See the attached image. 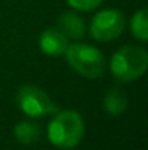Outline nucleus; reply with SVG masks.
<instances>
[{
    "instance_id": "obj_1",
    "label": "nucleus",
    "mask_w": 148,
    "mask_h": 150,
    "mask_svg": "<svg viewBox=\"0 0 148 150\" xmlns=\"http://www.w3.org/2000/svg\"><path fill=\"white\" fill-rule=\"evenodd\" d=\"M84 121L74 109L60 111L48 124L49 142L58 149H73L84 137Z\"/></svg>"
},
{
    "instance_id": "obj_2",
    "label": "nucleus",
    "mask_w": 148,
    "mask_h": 150,
    "mask_svg": "<svg viewBox=\"0 0 148 150\" xmlns=\"http://www.w3.org/2000/svg\"><path fill=\"white\" fill-rule=\"evenodd\" d=\"M148 69V52L141 45H125L110 60V71L118 82L129 83L140 79Z\"/></svg>"
},
{
    "instance_id": "obj_3",
    "label": "nucleus",
    "mask_w": 148,
    "mask_h": 150,
    "mask_svg": "<svg viewBox=\"0 0 148 150\" xmlns=\"http://www.w3.org/2000/svg\"><path fill=\"white\" fill-rule=\"evenodd\" d=\"M64 54L71 69L84 77L97 79L106 70L105 57L96 47L76 42L68 45Z\"/></svg>"
},
{
    "instance_id": "obj_4",
    "label": "nucleus",
    "mask_w": 148,
    "mask_h": 150,
    "mask_svg": "<svg viewBox=\"0 0 148 150\" xmlns=\"http://www.w3.org/2000/svg\"><path fill=\"white\" fill-rule=\"evenodd\" d=\"M16 102L20 111L32 118L55 114L58 111V106L51 100L48 93L35 85L22 86L16 93Z\"/></svg>"
},
{
    "instance_id": "obj_5",
    "label": "nucleus",
    "mask_w": 148,
    "mask_h": 150,
    "mask_svg": "<svg viewBox=\"0 0 148 150\" xmlns=\"http://www.w3.org/2000/svg\"><path fill=\"white\" fill-rule=\"evenodd\" d=\"M123 28H125L123 15L119 10L106 9L99 12L93 18L90 25V34L96 41L107 42L118 38L123 32Z\"/></svg>"
},
{
    "instance_id": "obj_6",
    "label": "nucleus",
    "mask_w": 148,
    "mask_h": 150,
    "mask_svg": "<svg viewBox=\"0 0 148 150\" xmlns=\"http://www.w3.org/2000/svg\"><path fill=\"white\" fill-rule=\"evenodd\" d=\"M68 47V38L55 28H48L39 35V48L49 57L62 55Z\"/></svg>"
},
{
    "instance_id": "obj_7",
    "label": "nucleus",
    "mask_w": 148,
    "mask_h": 150,
    "mask_svg": "<svg viewBox=\"0 0 148 150\" xmlns=\"http://www.w3.org/2000/svg\"><path fill=\"white\" fill-rule=\"evenodd\" d=\"M57 29L71 40H80L84 37V32H86L83 19L73 12H65L58 18Z\"/></svg>"
},
{
    "instance_id": "obj_8",
    "label": "nucleus",
    "mask_w": 148,
    "mask_h": 150,
    "mask_svg": "<svg viewBox=\"0 0 148 150\" xmlns=\"http://www.w3.org/2000/svg\"><path fill=\"white\" fill-rule=\"evenodd\" d=\"M103 106L109 115H121L128 108V98L126 93L118 88H112L103 98Z\"/></svg>"
},
{
    "instance_id": "obj_9",
    "label": "nucleus",
    "mask_w": 148,
    "mask_h": 150,
    "mask_svg": "<svg viewBox=\"0 0 148 150\" xmlns=\"http://www.w3.org/2000/svg\"><path fill=\"white\" fill-rule=\"evenodd\" d=\"M15 139L22 144H34L41 139V127L38 124L22 121L15 125Z\"/></svg>"
},
{
    "instance_id": "obj_10",
    "label": "nucleus",
    "mask_w": 148,
    "mask_h": 150,
    "mask_svg": "<svg viewBox=\"0 0 148 150\" xmlns=\"http://www.w3.org/2000/svg\"><path fill=\"white\" fill-rule=\"evenodd\" d=\"M131 34L141 42L148 40V13L147 7H141L137 10L131 19Z\"/></svg>"
},
{
    "instance_id": "obj_11",
    "label": "nucleus",
    "mask_w": 148,
    "mask_h": 150,
    "mask_svg": "<svg viewBox=\"0 0 148 150\" xmlns=\"http://www.w3.org/2000/svg\"><path fill=\"white\" fill-rule=\"evenodd\" d=\"M103 0H67V3L77 10H83V12H89L99 7L102 4Z\"/></svg>"
}]
</instances>
